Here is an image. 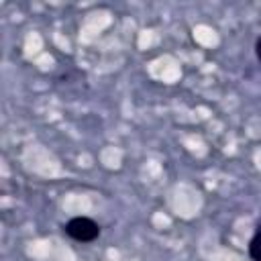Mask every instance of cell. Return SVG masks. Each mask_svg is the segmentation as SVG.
Listing matches in <instances>:
<instances>
[{"instance_id": "1", "label": "cell", "mask_w": 261, "mask_h": 261, "mask_svg": "<svg viewBox=\"0 0 261 261\" xmlns=\"http://www.w3.org/2000/svg\"><path fill=\"white\" fill-rule=\"evenodd\" d=\"M65 234L77 243H92L100 237V226L88 216H75L65 224Z\"/></svg>"}, {"instance_id": "2", "label": "cell", "mask_w": 261, "mask_h": 261, "mask_svg": "<svg viewBox=\"0 0 261 261\" xmlns=\"http://www.w3.org/2000/svg\"><path fill=\"white\" fill-rule=\"evenodd\" d=\"M249 257L253 261H261V226L255 230L253 239L249 241Z\"/></svg>"}, {"instance_id": "3", "label": "cell", "mask_w": 261, "mask_h": 261, "mask_svg": "<svg viewBox=\"0 0 261 261\" xmlns=\"http://www.w3.org/2000/svg\"><path fill=\"white\" fill-rule=\"evenodd\" d=\"M255 55H257V59L261 63V37H257V41H255Z\"/></svg>"}]
</instances>
